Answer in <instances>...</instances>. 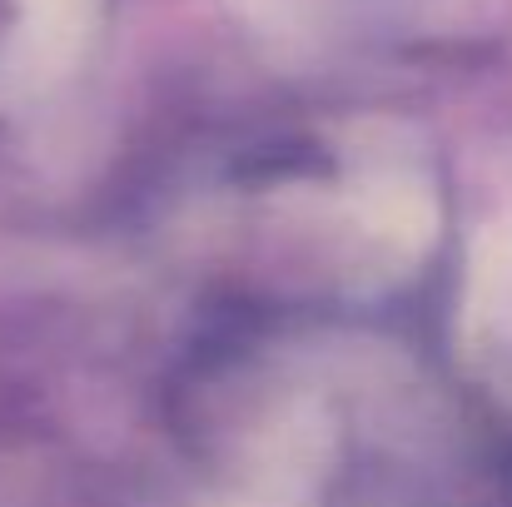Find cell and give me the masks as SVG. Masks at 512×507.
Segmentation results:
<instances>
[{
    "instance_id": "1",
    "label": "cell",
    "mask_w": 512,
    "mask_h": 507,
    "mask_svg": "<svg viewBox=\"0 0 512 507\" xmlns=\"http://www.w3.org/2000/svg\"><path fill=\"white\" fill-rule=\"evenodd\" d=\"M473 314L512 334V224L493 229L473 264Z\"/></svg>"
}]
</instances>
